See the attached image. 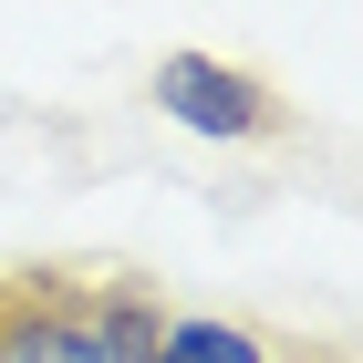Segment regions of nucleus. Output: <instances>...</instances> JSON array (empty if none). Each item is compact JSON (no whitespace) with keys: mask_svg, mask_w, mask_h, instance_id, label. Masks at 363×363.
<instances>
[{"mask_svg":"<svg viewBox=\"0 0 363 363\" xmlns=\"http://www.w3.org/2000/svg\"><path fill=\"white\" fill-rule=\"evenodd\" d=\"M145 94H156L167 125H187V135H208V145H270V135H291L280 84H259L250 62H218V52H167Z\"/></svg>","mask_w":363,"mask_h":363,"instance_id":"f257e3e1","label":"nucleus"},{"mask_svg":"<svg viewBox=\"0 0 363 363\" xmlns=\"http://www.w3.org/2000/svg\"><path fill=\"white\" fill-rule=\"evenodd\" d=\"M0 363H114L94 333V270H0Z\"/></svg>","mask_w":363,"mask_h":363,"instance_id":"f03ea898","label":"nucleus"},{"mask_svg":"<svg viewBox=\"0 0 363 363\" xmlns=\"http://www.w3.org/2000/svg\"><path fill=\"white\" fill-rule=\"evenodd\" d=\"M145 363H291V353L270 333H250V322H228V311H167Z\"/></svg>","mask_w":363,"mask_h":363,"instance_id":"7ed1b4c3","label":"nucleus"},{"mask_svg":"<svg viewBox=\"0 0 363 363\" xmlns=\"http://www.w3.org/2000/svg\"><path fill=\"white\" fill-rule=\"evenodd\" d=\"M291 363H333V353H291Z\"/></svg>","mask_w":363,"mask_h":363,"instance_id":"20e7f679","label":"nucleus"}]
</instances>
